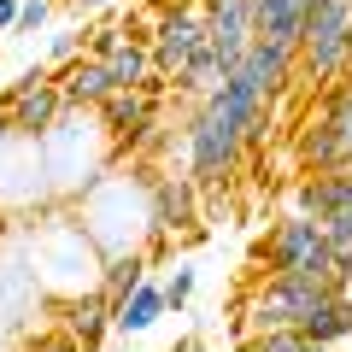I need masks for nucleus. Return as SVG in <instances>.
Listing matches in <instances>:
<instances>
[{"label": "nucleus", "mask_w": 352, "mask_h": 352, "mask_svg": "<svg viewBox=\"0 0 352 352\" xmlns=\"http://www.w3.org/2000/svg\"><path fill=\"white\" fill-rule=\"evenodd\" d=\"M76 223H82L88 241L100 247V258L141 252V241L153 235V188H147V176H129V170L112 164L94 188L76 194Z\"/></svg>", "instance_id": "1"}, {"label": "nucleus", "mask_w": 352, "mask_h": 352, "mask_svg": "<svg viewBox=\"0 0 352 352\" xmlns=\"http://www.w3.org/2000/svg\"><path fill=\"white\" fill-rule=\"evenodd\" d=\"M36 147H41V176H47L53 194L94 188V182L112 170V159H118V147H112V135H106L100 112H82V106H65L59 124H53Z\"/></svg>", "instance_id": "2"}, {"label": "nucleus", "mask_w": 352, "mask_h": 352, "mask_svg": "<svg viewBox=\"0 0 352 352\" xmlns=\"http://www.w3.org/2000/svg\"><path fill=\"white\" fill-rule=\"evenodd\" d=\"M30 252H36V282L53 300L100 288L106 258H100V247L88 241V229L76 223V217H47V223L36 229V241H30Z\"/></svg>", "instance_id": "3"}, {"label": "nucleus", "mask_w": 352, "mask_h": 352, "mask_svg": "<svg viewBox=\"0 0 352 352\" xmlns=\"http://www.w3.org/2000/svg\"><path fill=\"white\" fill-rule=\"evenodd\" d=\"M182 147H188V176H194V188H223L229 176H235L241 153H247V129L235 124V118L223 112V106L206 94L200 106H194L188 118V135H182Z\"/></svg>", "instance_id": "4"}, {"label": "nucleus", "mask_w": 352, "mask_h": 352, "mask_svg": "<svg viewBox=\"0 0 352 352\" xmlns=\"http://www.w3.org/2000/svg\"><path fill=\"white\" fill-rule=\"evenodd\" d=\"M329 258H335V247H329L323 223L305 212L282 217L270 235L258 241V264H270L264 276H288V282H317V288H335L329 282ZM340 294V288H335Z\"/></svg>", "instance_id": "5"}, {"label": "nucleus", "mask_w": 352, "mask_h": 352, "mask_svg": "<svg viewBox=\"0 0 352 352\" xmlns=\"http://www.w3.org/2000/svg\"><path fill=\"white\" fill-rule=\"evenodd\" d=\"M346 30H352V6L346 0H305V24H300V71L311 82H346L352 59H346Z\"/></svg>", "instance_id": "6"}, {"label": "nucleus", "mask_w": 352, "mask_h": 352, "mask_svg": "<svg viewBox=\"0 0 352 352\" xmlns=\"http://www.w3.org/2000/svg\"><path fill=\"white\" fill-rule=\"evenodd\" d=\"M0 112L12 118L18 141H41L65 112V94H59V82H53V71L47 65H24V71L6 82V94H0Z\"/></svg>", "instance_id": "7"}, {"label": "nucleus", "mask_w": 352, "mask_h": 352, "mask_svg": "<svg viewBox=\"0 0 352 352\" xmlns=\"http://www.w3.org/2000/svg\"><path fill=\"white\" fill-rule=\"evenodd\" d=\"M170 82H153V88H118L112 100L100 106V124L112 135L118 153H135V147H153L159 141V94Z\"/></svg>", "instance_id": "8"}, {"label": "nucleus", "mask_w": 352, "mask_h": 352, "mask_svg": "<svg viewBox=\"0 0 352 352\" xmlns=\"http://www.w3.org/2000/svg\"><path fill=\"white\" fill-rule=\"evenodd\" d=\"M147 47H153V71H159V76H176L194 53L206 47V12H200V6H170V12L153 24Z\"/></svg>", "instance_id": "9"}, {"label": "nucleus", "mask_w": 352, "mask_h": 352, "mask_svg": "<svg viewBox=\"0 0 352 352\" xmlns=\"http://www.w3.org/2000/svg\"><path fill=\"white\" fill-rule=\"evenodd\" d=\"M147 188H153V235H176V229L200 223V188H194V176L159 170V176H147Z\"/></svg>", "instance_id": "10"}, {"label": "nucleus", "mask_w": 352, "mask_h": 352, "mask_svg": "<svg viewBox=\"0 0 352 352\" xmlns=\"http://www.w3.org/2000/svg\"><path fill=\"white\" fill-rule=\"evenodd\" d=\"M59 329H65V335H71L82 352H100L106 335H112V300H106L100 288L59 300Z\"/></svg>", "instance_id": "11"}, {"label": "nucleus", "mask_w": 352, "mask_h": 352, "mask_svg": "<svg viewBox=\"0 0 352 352\" xmlns=\"http://www.w3.org/2000/svg\"><path fill=\"white\" fill-rule=\"evenodd\" d=\"M53 82H59L65 106H82V112H100V106L118 94V88H112V71H106V59H94V53H82V59L59 65V71H53Z\"/></svg>", "instance_id": "12"}, {"label": "nucleus", "mask_w": 352, "mask_h": 352, "mask_svg": "<svg viewBox=\"0 0 352 352\" xmlns=\"http://www.w3.org/2000/svg\"><path fill=\"white\" fill-rule=\"evenodd\" d=\"M164 311H170V305H164V282L147 276L135 294H124V300L112 305V335H124V340H129V335H147Z\"/></svg>", "instance_id": "13"}, {"label": "nucleus", "mask_w": 352, "mask_h": 352, "mask_svg": "<svg viewBox=\"0 0 352 352\" xmlns=\"http://www.w3.org/2000/svg\"><path fill=\"white\" fill-rule=\"evenodd\" d=\"M294 159H300V170H305V176H323V170H340V164H346V147H340V141H335V129H329L323 118L311 112V118L300 124Z\"/></svg>", "instance_id": "14"}, {"label": "nucleus", "mask_w": 352, "mask_h": 352, "mask_svg": "<svg viewBox=\"0 0 352 352\" xmlns=\"http://www.w3.org/2000/svg\"><path fill=\"white\" fill-rule=\"evenodd\" d=\"M300 24H305V0H252V41L300 47Z\"/></svg>", "instance_id": "15"}, {"label": "nucleus", "mask_w": 352, "mask_h": 352, "mask_svg": "<svg viewBox=\"0 0 352 352\" xmlns=\"http://www.w3.org/2000/svg\"><path fill=\"white\" fill-rule=\"evenodd\" d=\"M106 71H112V88H153V82H164V76L153 71V47L147 41H129V36L106 53Z\"/></svg>", "instance_id": "16"}, {"label": "nucleus", "mask_w": 352, "mask_h": 352, "mask_svg": "<svg viewBox=\"0 0 352 352\" xmlns=\"http://www.w3.org/2000/svg\"><path fill=\"white\" fill-rule=\"evenodd\" d=\"M300 335L323 340V346H340V340H352V300H346V294H323V300H317V311L300 323Z\"/></svg>", "instance_id": "17"}, {"label": "nucleus", "mask_w": 352, "mask_h": 352, "mask_svg": "<svg viewBox=\"0 0 352 352\" xmlns=\"http://www.w3.org/2000/svg\"><path fill=\"white\" fill-rule=\"evenodd\" d=\"M141 282H147V252H118V258H106V270H100V294L106 300H124V294H135Z\"/></svg>", "instance_id": "18"}, {"label": "nucleus", "mask_w": 352, "mask_h": 352, "mask_svg": "<svg viewBox=\"0 0 352 352\" xmlns=\"http://www.w3.org/2000/svg\"><path fill=\"white\" fill-rule=\"evenodd\" d=\"M317 118L335 129V141L346 147V159H352V82H335V88H329V94H323V112H317Z\"/></svg>", "instance_id": "19"}, {"label": "nucleus", "mask_w": 352, "mask_h": 352, "mask_svg": "<svg viewBox=\"0 0 352 352\" xmlns=\"http://www.w3.org/2000/svg\"><path fill=\"white\" fill-rule=\"evenodd\" d=\"M88 53V30L76 24V30H59V36L47 41V71H59V65H71V59H82Z\"/></svg>", "instance_id": "20"}, {"label": "nucleus", "mask_w": 352, "mask_h": 352, "mask_svg": "<svg viewBox=\"0 0 352 352\" xmlns=\"http://www.w3.org/2000/svg\"><path fill=\"white\" fill-rule=\"evenodd\" d=\"M241 352H311V335H300V329H270V335H252Z\"/></svg>", "instance_id": "21"}, {"label": "nucleus", "mask_w": 352, "mask_h": 352, "mask_svg": "<svg viewBox=\"0 0 352 352\" xmlns=\"http://www.w3.org/2000/svg\"><path fill=\"white\" fill-rule=\"evenodd\" d=\"M188 300H194V264H176L170 276H164V305H170V311H182Z\"/></svg>", "instance_id": "22"}, {"label": "nucleus", "mask_w": 352, "mask_h": 352, "mask_svg": "<svg viewBox=\"0 0 352 352\" xmlns=\"http://www.w3.org/2000/svg\"><path fill=\"white\" fill-rule=\"evenodd\" d=\"M53 18V0H24V6H18V24H12V36H36L41 24H47Z\"/></svg>", "instance_id": "23"}, {"label": "nucleus", "mask_w": 352, "mask_h": 352, "mask_svg": "<svg viewBox=\"0 0 352 352\" xmlns=\"http://www.w3.org/2000/svg\"><path fill=\"white\" fill-rule=\"evenodd\" d=\"M24 352H82V346H76V340H71V335H65V329H59V323H53V329H47V335H36V340H24Z\"/></svg>", "instance_id": "24"}, {"label": "nucleus", "mask_w": 352, "mask_h": 352, "mask_svg": "<svg viewBox=\"0 0 352 352\" xmlns=\"http://www.w3.org/2000/svg\"><path fill=\"white\" fill-rule=\"evenodd\" d=\"M118 41H124V24H94L88 30V53H94V59H106Z\"/></svg>", "instance_id": "25"}, {"label": "nucleus", "mask_w": 352, "mask_h": 352, "mask_svg": "<svg viewBox=\"0 0 352 352\" xmlns=\"http://www.w3.org/2000/svg\"><path fill=\"white\" fill-rule=\"evenodd\" d=\"M18 6H24V0H0V36H12V24H18Z\"/></svg>", "instance_id": "26"}, {"label": "nucleus", "mask_w": 352, "mask_h": 352, "mask_svg": "<svg viewBox=\"0 0 352 352\" xmlns=\"http://www.w3.org/2000/svg\"><path fill=\"white\" fill-rule=\"evenodd\" d=\"M170 352H206V340H200V335H182V340H176Z\"/></svg>", "instance_id": "27"}, {"label": "nucleus", "mask_w": 352, "mask_h": 352, "mask_svg": "<svg viewBox=\"0 0 352 352\" xmlns=\"http://www.w3.org/2000/svg\"><path fill=\"white\" fill-rule=\"evenodd\" d=\"M106 6H118V0H76V18L82 12H106Z\"/></svg>", "instance_id": "28"}, {"label": "nucleus", "mask_w": 352, "mask_h": 352, "mask_svg": "<svg viewBox=\"0 0 352 352\" xmlns=\"http://www.w3.org/2000/svg\"><path fill=\"white\" fill-rule=\"evenodd\" d=\"M12 141H18V135H12V118H6V112H0V153H6V147H12Z\"/></svg>", "instance_id": "29"}, {"label": "nucleus", "mask_w": 352, "mask_h": 352, "mask_svg": "<svg viewBox=\"0 0 352 352\" xmlns=\"http://www.w3.org/2000/svg\"><path fill=\"white\" fill-rule=\"evenodd\" d=\"M311 352H340V346H323V340H311Z\"/></svg>", "instance_id": "30"}, {"label": "nucleus", "mask_w": 352, "mask_h": 352, "mask_svg": "<svg viewBox=\"0 0 352 352\" xmlns=\"http://www.w3.org/2000/svg\"><path fill=\"white\" fill-rule=\"evenodd\" d=\"M346 59H352V30H346Z\"/></svg>", "instance_id": "31"}, {"label": "nucleus", "mask_w": 352, "mask_h": 352, "mask_svg": "<svg viewBox=\"0 0 352 352\" xmlns=\"http://www.w3.org/2000/svg\"><path fill=\"white\" fill-rule=\"evenodd\" d=\"M346 300H352V288H346Z\"/></svg>", "instance_id": "32"}, {"label": "nucleus", "mask_w": 352, "mask_h": 352, "mask_svg": "<svg viewBox=\"0 0 352 352\" xmlns=\"http://www.w3.org/2000/svg\"><path fill=\"white\" fill-rule=\"evenodd\" d=\"M346 82H352V71H346Z\"/></svg>", "instance_id": "33"}, {"label": "nucleus", "mask_w": 352, "mask_h": 352, "mask_svg": "<svg viewBox=\"0 0 352 352\" xmlns=\"http://www.w3.org/2000/svg\"><path fill=\"white\" fill-rule=\"evenodd\" d=\"M346 170H352V159H346Z\"/></svg>", "instance_id": "34"}, {"label": "nucleus", "mask_w": 352, "mask_h": 352, "mask_svg": "<svg viewBox=\"0 0 352 352\" xmlns=\"http://www.w3.org/2000/svg\"><path fill=\"white\" fill-rule=\"evenodd\" d=\"M206 352H212V346H206Z\"/></svg>", "instance_id": "35"}, {"label": "nucleus", "mask_w": 352, "mask_h": 352, "mask_svg": "<svg viewBox=\"0 0 352 352\" xmlns=\"http://www.w3.org/2000/svg\"><path fill=\"white\" fill-rule=\"evenodd\" d=\"M346 6H352V0H346Z\"/></svg>", "instance_id": "36"}]
</instances>
